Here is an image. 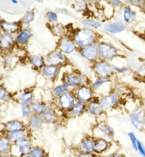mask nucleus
I'll return each instance as SVG.
<instances>
[{
    "label": "nucleus",
    "mask_w": 145,
    "mask_h": 157,
    "mask_svg": "<svg viewBox=\"0 0 145 157\" xmlns=\"http://www.w3.org/2000/svg\"><path fill=\"white\" fill-rule=\"evenodd\" d=\"M73 40L80 49L84 48L95 44L97 41V34L89 29H82L76 32Z\"/></svg>",
    "instance_id": "nucleus-1"
},
{
    "label": "nucleus",
    "mask_w": 145,
    "mask_h": 157,
    "mask_svg": "<svg viewBox=\"0 0 145 157\" xmlns=\"http://www.w3.org/2000/svg\"><path fill=\"white\" fill-rule=\"evenodd\" d=\"M114 129L105 121H101L95 126L93 129V137L95 139H104L111 141L114 139Z\"/></svg>",
    "instance_id": "nucleus-2"
},
{
    "label": "nucleus",
    "mask_w": 145,
    "mask_h": 157,
    "mask_svg": "<svg viewBox=\"0 0 145 157\" xmlns=\"http://www.w3.org/2000/svg\"><path fill=\"white\" fill-rule=\"evenodd\" d=\"M87 76L81 73H66L62 77L65 85L68 88H79L82 85H86Z\"/></svg>",
    "instance_id": "nucleus-3"
},
{
    "label": "nucleus",
    "mask_w": 145,
    "mask_h": 157,
    "mask_svg": "<svg viewBox=\"0 0 145 157\" xmlns=\"http://www.w3.org/2000/svg\"><path fill=\"white\" fill-rule=\"evenodd\" d=\"M99 56L103 61H109L117 57L119 55L118 49L113 45L107 43L102 42L98 45Z\"/></svg>",
    "instance_id": "nucleus-4"
},
{
    "label": "nucleus",
    "mask_w": 145,
    "mask_h": 157,
    "mask_svg": "<svg viewBox=\"0 0 145 157\" xmlns=\"http://www.w3.org/2000/svg\"><path fill=\"white\" fill-rule=\"evenodd\" d=\"M129 121L137 130L142 132L145 129V111L142 109L133 110L129 114Z\"/></svg>",
    "instance_id": "nucleus-5"
},
{
    "label": "nucleus",
    "mask_w": 145,
    "mask_h": 157,
    "mask_svg": "<svg viewBox=\"0 0 145 157\" xmlns=\"http://www.w3.org/2000/svg\"><path fill=\"white\" fill-rule=\"evenodd\" d=\"M93 90L91 87L82 85L78 88L76 90L75 95L77 102H79L85 105H87L89 103L92 101L94 98Z\"/></svg>",
    "instance_id": "nucleus-6"
},
{
    "label": "nucleus",
    "mask_w": 145,
    "mask_h": 157,
    "mask_svg": "<svg viewBox=\"0 0 145 157\" xmlns=\"http://www.w3.org/2000/svg\"><path fill=\"white\" fill-rule=\"evenodd\" d=\"M77 103V100L75 94L68 91L60 97H57V106L61 110L66 112L67 110L72 107Z\"/></svg>",
    "instance_id": "nucleus-7"
},
{
    "label": "nucleus",
    "mask_w": 145,
    "mask_h": 157,
    "mask_svg": "<svg viewBox=\"0 0 145 157\" xmlns=\"http://www.w3.org/2000/svg\"><path fill=\"white\" fill-rule=\"evenodd\" d=\"M93 71L100 78H108L113 73V68L109 63L105 61H97L93 66Z\"/></svg>",
    "instance_id": "nucleus-8"
},
{
    "label": "nucleus",
    "mask_w": 145,
    "mask_h": 157,
    "mask_svg": "<svg viewBox=\"0 0 145 157\" xmlns=\"http://www.w3.org/2000/svg\"><path fill=\"white\" fill-rule=\"evenodd\" d=\"M99 100L104 111H108L114 109L118 105L120 98L117 94L112 93L104 95Z\"/></svg>",
    "instance_id": "nucleus-9"
},
{
    "label": "nucleus",
    "mask_w": 145,
    "mask_h": 157,
    "mask_svg": "<svg viewBox=\"0 0 145 157\" xmlns=\"http://www.w3.org/2000/svg\"><path fill=\"white\" fill-rule=\"evenodd\" d=\"M95 139H96L93 136H88L83 138L79 144V151L89 155L94 153Z\"/></svg>",
    "instance_id": "nucleus-10"
},
{
    "label": "nucleus",
    "mask_w": 145,
    "mask_h": 157,
    "mask_svg": "<svg viewBox=\"0 0 145 157\" xmlns=\"http://www.w3.org/2000/svg\"><path fill=\"white\" fill-rule=\"evenodd\" d=\"M66 59L65 54L59 50H54L51 52L46 56L45 61L48 65H57L59 66L66 63Z\"/></svg>",
    "instance_id": "nucleus-11"
},
{
    "label": "nucleus",
    "mask_w": 145,
    "mask_h": 157,
    "mask_svg": "<svg viewBox=\"0 0 145 157\" xmlns=\"http://www.w3.org/2000/svg\"><path fill=\"white\" fill-rule=\"evenodd\" d=\"M80 53L84 59L90 61H94L97 59L99 56L98 45L93 44V45L89 46L84 48L80 49Z\"/></svg>",
    "instance_id": "nucleus-12"
},
{
    "label": "nucleus",
    "mask_w": 145,
    "mask_h": 157,
    "mask_svg": "<svg viewBox=\"0 0 145 157\" xmlns=\"http://www.w3.org/2000/svg\"><path fill=\"white\" fill-rule=\"evenodd\" d=\"M58 47L63 54H70L76 49V45L73 39L69 37H62L58 44Z\"/></svg>",
    "instance_id": "nucleus-13"
},
{
    "label": "nucleus",
    "mask_w": 145,
    "mask_h": 157,
    "mask_svg": "<svg viewBox=\"0 0 145 157\" xmlns=\"http://www.w3.org/2000/svg\"><path fill=\"white\" fill-rule=\"evenodd\" d=\"M86 111L87 105L77 102L72 107L66 111V116H68L69 117H78L82 115Z\"/></svg>",
    "instance_id": "nucleus-14"
},
{
    "label": "nucleus",
    "mask_w": 145,
    "mask_h": 157,
    "mask_svg": "<svg viewBox=\"0 0 145 157\" xmlns=\"http://www.w3.org/2000/svg\"><path fill=\"white\" fill-rule=\"evenodd\" d=\"M59 71H60V66L46 64L42 68V75L47 79L54 80L59 75Z\"/></svg>",
    "instance_id": "nucleus-15"
},
{
    "label": "nucleus",
    "mask_w": 145,
    "mask_h": 157,
    "mask_svg": "<svg viewBox=\"0 0 145 157\" xmlns=\"http://www.w3.org/2000/svg\"><path fill=\"white\" fill-rule=\"evenodd\" d=\"M87 111L90 114V115L95 116V117H99L103 115L105 112L104 109H102V105H100L99 100H93L90 103L87 105Z\"/></svg>",
    "instance_id": "nucleus-16"
},
{
    "label": "nucleus",
    "mask_w": 145,
    "mask_h": 157,
    "mask_svg": "<svg viewBox=\"0 0 145 157\" xmlns=\"http://www.w3.org/2000/svg\"><path fill=\"white\" fill-rule=\"evenodd\" d=\"M27 137H28V132L25 129L10 132L8 135V138L10 140V141L14 143V144L26 140Z\"/></svg>",
    "instance_id": "nucleus-17"
},
{
    "label": "nucleus",
    "mask_w": 145,
    "mask_h": 157,
    "mask_svg": "<svg viewBox=\"0 0 145 157\" xmlns=\"http://www.w3.org/2000/svg\"><path fill=\"white\" fill-rule=\"evenodd\" d=\"M14 146L16 147L17 151L18 152V155L20 157L29 154L30 150L32 147L31 142L27 139L24 140V141H20L18 143H16Z\"/></svg>",
    "instance_id": "nucleus-18"
},
{
    "label": "nucleus",
    "mask_w": 145,
    "mask_h": 157,
    "mask_svg": "<svg viewBox=\"0 0 145 157\" xmlns=\"http://www.w3.org/2000/svg\"><path fill=\"white\" fill-rule=\"evenodd\" d=\"M126 29V25L122 21H116L106 25L105 29L111 34H117L123 32Z\"/></svg>",
    "instance_id": "nucleus-19"
},
{
    "label": "nucleus",
    "mask_w": 145,
    "mask_h": 157,
    "mask_svg": "<svg viewBox=\"0 0 145 157\" xmlns=\"http://www.w3.org/2000/svg\"><path fill=\"white\" fill-rule=\"evenodd\" d=\"M110 141L104 139H95V144L94 148V153L96 154H101L104 152L107 151L110 147Z\"/></svg>",
    "instance_id": "nucleus-20"
},
{
    "label": "nucleus",
    "mask_w": 145,
    "mask_h": 157,
    "mask_svg": "<svg viewBox=\"0 0 145 157\" xmlns=\"http://www.w3.org/2000/svg\"><path fill=\"white\" fill-rule=\"evenodd\" d=\"M42 120L44 124H55L59 119V116L55 112V111L48 109L44 114L41 115Z\"/></svg>",
    "instance_id": "nucleus-21"
},
{
    "label": "nucleus",
    "mask_w": 145,
    "mask_h": 157,
    "mask_svg": "<svg viewBox=\"0 0 145 157\" xmlns=\"http://www.w3.org/2000/svg\"><path fill=\"white\" fill-rule=\"evenodd\" d=\"M32 115H39L41 116L42 114H44L46 111L48 109V106L47 104H45L44 102L41 101H35L30 105Z\"/></svg>",
    "instance_id": "nucleus-22"
},
{
    "label": "nucleus",
    "mask_w": 145,
    "mask_h": 157,
    "mask_svg": "<svg viewBox=\"0 0 145 157\" xmlns=\"http://www.w3.org/2000/svg\"><path fill=\"white\" fill-rule=\"evenodd\" d=\"M43 124L42 117L39 115H32L29 120V127L32 130H38L42 128Z\"/></svg>",
    "instance_id": "nucleus-23"
},
{
    "label": "nucleus",
    "mask_w": 145,
    "mask_h": 157,
    "mask_svg": "<svg viewBox=\"0 0 145 157\" xmlns=\"http://www.w3.org/2000/svg\"><path fill=\"white\" fill-rule=\"evenodd\" d=\"M25 129V126L21 121H9L6 125V130L8 133L15 132V131Z\"/></svg>",
    "instance_id": "nucleus-24"
},
{
    "label": "nucleus",
    "mask_w": 145,
    "mask_h": 157,
    "mask_svg": "<svg viewBox=\"0 0 145 157\" xmlns=\"http://www.w3.org/2000/svg\"><path fill=\"white\" fill-rule=\"evenodd\" d=\"M18 100L22 105H30L33 103V94L32 91L23 92L18 97Z\"/></svg>",
    "instance_id": "nucleus-25"
},
{
    "label": "nucleus",
    "mask_w": 145,
    "mask_h": 157,
    "mask_svg": "<svg viewBox=\"0 0 145 157\" xmlns=\"http://www.w3.org/2000/svg\"><path fill=\"white\" fill-rule=\"evenodd\" d=\"M1 27L3 30L6 32V33L12 34L18 32L20 28V25L18 23H7V22H2L1 23Z\"/></svg>",
    "instance_id": "nucleus-26"
},
{
    "label": "nucleus",
    "mask_w": 145,
    "mask_h": 157,
    "mask_svg": "<svg viewBox=\"0 0 145 157\" xmlns=\"http://www.w3.org/2000/svg\"><path fill=\"white\" fill-rule=\"evenodd\" d=\"M14 43L13 36L11 34L6 33L4 35H1L0 37V47L2 48H8L11 47Z\"/></svg>",
    "instance_id": "nucleus-27"
},
{
    "label": "nucleus",
    "mask_w": 145,
    "mask_h": 157,
    "mask_svg": "<svg viewBox=\"0 0 145 157\" xmlns=\"http://www.w3.org/2000/svg\"><path fill=\"white\" fill-rule=\"evenodd\" d=\"M32 36V33L29 29H23L20 32L17 37V42L19 44H25L29 41Z\"/></svg>",
    "instance_id": "nucleus-28"
},
{
    "label": "nucleus",
    "mask_w": 145,
    "mask_h": 157,
    "mask_svg": "<svg viewBox=\"0 0 145 157\" xmlns=\"http://www.w3.org/2000/svg\"><path fill=\"white\" fill-rule=\"evenodd\" d=\"M30 63L35 67L38 69H42L45 66V61L42 56H33L30 58Z\"/></svg>",
    "instance_id": "nucleus-29"
},
{
    "label": "nucleus",
    "mask_w": 145,
    "mask_h": 157,
    "mask_svg": "<svg viewBox=\"0 0 145 157\" xmlns=\"http://www.w3.org/2000/svg\"><path fill=\"white\" fill-rule=\"evenodd\" d=\"M136 17V13L129 7H126L123 10V18L126 23H132L135 20Z\"/></svg>",
    "instance_id": "nucleus-30"
},
{
    "label": "nucleus",
    "mask_w": 145,
    "mask_h": 157,
    "mask_svg": "<svg viewBox=\"0 0 145 157\" xmlns=\"http://www.w3.org/2000/svg\"><path fill=\"white\" fill-rule=\"evenodd\" d=\"M31 157H46L47 156V153L46 151H44L42 147H32L30 150V153H29Z\"/></svg>",
    "instance_id": "nucleus-31"
},
{
    "label": "nucleus",
    "mask_w": 145,
    "mask_h": 157,
    "mask_svg": "<svg viewBox=\"0 0 145 157\" xmlns=\"http://www.w3.org/2000/svg\"><path fill=\"white\" fill-rule=\"evenodd\" d=\"M11 149V141L8 138L0 139V153H5Z\"/></svg>",
    "instance_id": "nucleus-32"
},
{
    "label": "nucleus",
    "mask_w": 145,
    "mask_h": 157,
    "mask_svg": "<svg viewBox=\"0 0 145 157\" xmlns=\"http://www.w3.org/2000/svg\"><path fill=\"white\" fill-rule=\"evenodd\" d=\"M69 91L68 90V87L65 85H59V86L55 87V88L53 89L52 91V94L54 95V97H60L61 95L64 94L65 93Z\"/></svg>",
    "instance_id": "nucleus-33"
},
{
    "label": "nucleus",
    "mask_w": 145,
    "mask_h": 157,
    "mask_svg": "<svg viewBox=\"0 0 145 157\" xmlns=\"http://www.w3.org/2000/svg\"><path fill=\"white\" fill-rule=\"evenodd\" d=\"M109 78H99L96 80V81L94 82L91 85V88L93 91H95V90L99 89L102 87V85H104L105 83L108 82Z\"/></svg>",
    "instance_id": "nucleus-34"
},
{
    "label": "nucleus",
    "mask_w": 145,
    "mask_h": 157,
    "mask_svg": "<svg viewBox=\"0 0 145 157\" xmlns=\"http://www.w3.org/2000/svg\"><path fill=\"white\" fill-rule=\"evenodd\" d=\"M34 18H35V13H34L33 11H27L26 13V14L24 15L23 19V24L26 25H28L30 24L31 22L33 21Z\"/></svg>",
    "instance_id": "nucleus-35"
},
{
    "label": "nucleus",
    "mask_w": 145,
    "mask_h": 157,
    "mask_svg": "<svg viewBox=\"0 0 145 157\" xmlns=\"http://www.w3.org/2000/svg\"><path fill=\"white\" fill-rule=\"evenodd\" d=\"M128 136H129V139H130L131 144H132L133 149H134L135 151H138L137 144H138V141H139V140H138L137 138H136V136L135 135V133L133 132H129L128 133Z\"/></svg>",
    "instance_id": "nucleus-36"
},
{
    "label": "nucleus",
    "mask_w": 145,
    "mask_h": 157,
    "mask_svg": "<svg viewBox=\"0 0 145 157\" xmlns=\"http://www.w3.org/2000/svg\"><path fill=\"white\" fill-rule=\"evenodd\" d=\"M83 24L89 25V26L94 27V28H99L101 27L102 24L100 22L95 21V20H83Z\"/></svg>",
    "instance_id": "nucleus-37"
},
{
    "label": "nucleus",
    "mask_w": 145,
    "mask_h": 157,
    "mask_svg": "<svg viewBox=\"0 0 145 157\" xmlns=\"http://www.w3.org/2000/svg\"><path fill=\"white\" fill-rule=\"evenodd\" d=\"M21 110L23 117H30L32 115L30 105H22Z\"/></svg>",
    "instance_id": "nucleus-38"
},
{
    "label": "nucleus",
    "mask_w": 145,
    "mask_h": 157,
    "mask_svg": "<svg viewBox=\"0 0 145 157\" xmlns=\"http://www.w3.org/2000/svg\"><path fill=\"white\" fill-rule=\"evenodd\" d=\"M46 17H47V19L50 22H52V23H57L58 20V15L56 12H54V11H48L46 14Z\"/></svg>",
    "instance_id": "nucleus-39"
},
{
    "label": "nucleus",
    "mask_w": 145,
    "mask_h": 157,
    "mask_svg": "<svg viewBox=\"0 0 145 157\" xmlns=\"http://www.w3.org/2000/svg\"><path fill=\"white\" fill-rule=\"evenodd\" d=\"M137 148H138V152L141 154V156L142 157H145V146L141 141H139V140L138 141Z\"/></svg>",
    "instance_id": "nucleus-40"
},
{
    "label": "nucleus",
    "mask_w": 145,
    "mask_h": 157,
    "mask_svg": "<svg viewBox=\"0 0 145 157\" xmlns=\"http://www.w3.org/2000/svg\"><path fill=\"white\" fill-rule=\"evenodd\" d=\"M8 99V93L6 88L0 86V100H7Z\"/></svg>",
    "instance_id": "nucleus-41"
},
{
    "label": "nucleus",
    "mask_w": 145,
    "mask_h": 157,
    "mask_svg": "<svg viewBox=\"0 0 145 157\" xmlns=\"http://www.w3.org/2000/svg\"><path fill=\"white\" fill-rule=\"evenodd\" d=\"M111 66H112V68H113V70H114V71H116L118 73H124L128 71V67H122L120 69V67H115L114 65H111Z\"/></svg>",
    "instance_id": "nucleus-42"
},
{
    "label": "nucleus",
    "mask_w": 145,
    "mask_h": 157,
    "mask_svg": "<svg viewBox=\"0 0 145 157\" xmlns=\"http://www.w3.org/2000/svg\"><path fill=\"white\" fill-rule=\"evenodd\" d=\"M74 157H92L91 155H89V154H87V153H81V152H79V153H78V154H76V156H75Z\"/></svg>",
    "instance_id": "nucleus-43"
},
{
    "label": "nucleus",
    "mask_w": 145,
    "mask_h": 157,
    "mask_svg": "<svg viewBox=\"0 0 145 157\" xmlns=\"http://www.w3.org/2000/svg\"><path fill=\"white\" fill-rule=\"evenodd\" d=\"M110 4L112 5V6H119V5L121 4V2L120 1H111Z\"/></svg>",
    "instance_id": "nucleus-44"
},
{
    "label": "nucleus",
    "mask_w": 145,
    "mask_h": 157,
    "mask_svg": "<svg viewBox=\"0 0 145 157\" xmlns=\"http://www.w3.org/2000/svg\"><path fill=\"white\" fill-rule=\"evenodd\" d=\"M107 157H123L122 155H120V153H114L112 154L109 155Z\"/></svg>",
    "instance_id": "nucleus-45"
},
{
    "label": "nucleus",
    "mask_w": 145,
    "mask_h": 157,
    "mask_svg": "<svg viewBox=\"0 0 145 157\" xmlns=\"http://www.w3.org/2000/svg\"><path fill=\"white\" fill-rule=\"evenodd\" d=\"M22 157H31V156H30L29 154H27V155H25V156H23Z\"/></svg>",
    "instance_id": "nucleus-46"
},
{
    "label": "nucleus",
    "mask_w": 145,
    "mask_h": 157,
    "mask_svg": "<svg viewBox=\"0 0 145 157\" xmlns=\"http://www.w3.org/2000/svg\"><path fill=\"white\" fill-rule=\"evenodd\" d=\"M12 2H14V3H17V2H17V1H12Z\"/></svg>",
    "instance_id": "nucleus-47"
},
{
    "label": "nucleus",
    "mask_w": 145,
    "mask_h": 157,
    "mask_svg": "<svg viewBox=\"0 0 145 157\" xmlns=\"http://www.w3.org/2000/svg\"><path fill=\"white\" fill-rule=\"evenodd\" d=\"M0 157H6V156H0Z\"/></svg>",
    "instance_id": "nucleus-48"
}]
</instances>
